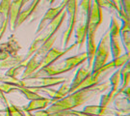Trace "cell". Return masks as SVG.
<instances>
[{
  "label": "cell",
  "instance_id": "obj_1",
  "mask_svg": "<svg viewBox=\"0 0 130 116\" xmlns=\"http://www.w3.org/2000/svg\"><path fill=\"white\" fill-rule=\"evenodd\" d=\"M109 88H110L109 81H105L95 86H92V87L84 88L70 93L65 98L50 105L46 108V111L49 113H53V112L74 109L76 107H81L82 105L86 104L89 101L93 100V98H95L98 95H101L104 92H106Z\"/></svg>",
  "mask_w": 130,
  "mask_h": 116
},
{
  "label": "cell",
  "instance_id": "obj_2",
  "mask_svg": "<svg viewBox=\"0 0 130 116\" xmlns=\"http://www.w3.org/2000/svg\"><path fill=\"white\" fill-rule=\"evenodd\" d=\"M103 21L102 9L98 6L93 0H92V7L89 16L88 20V30H87V61H88V68L92 70L94 59V54L96 50V43H95V34L98 31L99 25Z\"/></svg>",
  "mask_w": 130,
  "mask_h": 116
},
{
  "label": "cell",
  "instance_id": "obj_3",
  "mask_svg": "<svg viewBox=\"0 0 130 116\" xmlns=\"http://www.w3.org/2000/svg\"><path fill=\"white\" fill-rule=\"evenodd\" d=\"M87 61V53L82 52L80 54L68 57L64 60L56 61L48 67L42 68L37 71L31 76H58L62 74L72 71L76 67L82 65Z\"/></svg>",
  "mask_w": 130,
  "mask_h": 116
},
{
  "label": "cell",
  "instance_id": "obj_4",
  "mask_svg": "<svg viewBox=\"0 0 130 116\" xmlns=\"http://www.w3.org/2000/svg\"><path fill=\"white\" fill-rule=\"evenodd\" d=\"M63 76H29L27 79H20L22 87L30 89L46 88L62 84L66 81Z\"/></svg>",
  "mask_w": 130,
  "mask_h": 116
},
{
  "label": "cell",
  "instance_id": "obj_5",
  "mask_svg": "<svg viewBox=\"0 0 130 116\" xmlns=\"http://www.w3.org/2000/svg\"><path fill=\"white\" fill-rule=\"evenodd\" d=\"M113 69H115L114 63H113V61H110L109 63H106V64L104 66H102L101 68L91 72V74H89L88 76L84 79L78 86L75 87V89L73 90V92H74V91H77V90L84 89V88L95 86V85H98V84L101 83V80H103V79H105L107 76V74H108V73Z\"/></svg>",
  "mask_w": 130,
  "mask_h": 116
},
{
  "label": "cell",
  "instance_id": "obj_6",
  "mask_svg": "<svg viewBox=\"0 0 130 116\" xmlns=\"http://www.w3.org/2000/svg\"><path fill=\"white\" fill-rule=\"evenodd\" d=\"M110 41H109V33L108 30L106 33L102 36L100 41L96 46V50L94 54V59H93V67H92V72L95 70L101 68L107 63L110 55Z\"/></svg>",
  "mask_w": 130,
  "mask_h": 116
},
{
  "label": "cell",
  "instance_id": "obj_7",
  "mask_svg": "<svg viewBox=\"0 0 130 116\" xmlns=\"http://www.w3.org/2000/svg\"><path fill=\"white\" fill-rule=\"evenodd\" d=\"M77 7H78V0H69L68 4L66 6V11L70 16V19H69L68 27L65 30L62 38V45L64 48L69 46L71 35L74 31L75 24L77 20Z\"/></svg>",
  "mask_w": 130,
  "mask_h": 116
},
{
  "label": "cell",
  "instance_id": "obj_8",
  "mask_svg": "<svg viewBox=\"0 0 130 116\" xmlns=\"http://www.w3.org/2000/svg\"><path fill=\"white\" fill-rule=\"evenodd\" d=\"M120 22L118 20L117 16H113L111 18L110 27L108 29L109 33V41H110V51L113 59H116L120 55H121V35H120Z\"/></svg>",
  "mask_w": 130,
  "mask_h": 116
},
{
  "label": "cell",
  "instance_id": "obj_9",
  "mask_svg": "<svg viewBox=\"0 0 130 116\" xmlns=\"http://www.w3.org/2000/svg\"><path fill=\"white\" fill-rule=\"evenodd\" d=\"M109 83H110V92L107 94H103L100 97V106L104 107H109L112 102H114V100L117 98V92L120 88L121 83V70L118 69L111 75V78L109 79Z\"/></svg>",
  "mask_w": 130,
  "mask_h": 116
},
{
  "label": "cell",
  "instance_id": "obj_10",
  "mask_svg": "<svg viewBox=\"0 0 130 116\" xmlns=\"http://www.w3.org/2000/svg\"><path fill=\"white\" fill-rule=\"evenodd\" d=\"M77 46L76 44H72L71 46H69L66 48H63V49H59V48H55V47H52L50 50L47 52L45 55L42 58V60L40 61L39 63V66H38V69H42V68H44V67H48L51 64L55 63L56 61H58L61 57H63L64 55H66L67 53H69L70 51H71L72 49H74L75 47ZM38 70V71H39Z\"/></svg>",
  "mask_w": 130,
  "mask_h": 116
},
{
  "label": "cell",
  "instance_id": "obj_11",
  "mask_svg": "<svg viewBox=\"0 0 130 116\" xmlns=\"http://www.w3.org/2000/svg\"><path fill=\"white\" fill-rule=\"evenodd\" d=\"M68 2H69V0H62V3L59 6H57L55 8H50V9L47 10L46 13L44 14V16L42 17V19H41V21L39 23V26H38L37 31H36V35H38L39 33L41 32L42 29L55 18L56 16L60 13L61 11L66 9V6L68 4Z\"/></svg>",
  "mask_w": 130,
  "mask_h": 116
},
{
  "label": "cell",
  "instance_id": "obj_12",
  "mask_svg": "<svg viewBox=\"0 0 130 116\" xmlns=\"http://www.w3.org/2000/svg\"><path fill=\"white\" fill-rule=\"evenodd\" d=\"M23 8V0H12L9 12V24L12 32L17 30V22Z\"/></svg>",
  "mask_w": 130,
  "mask_h": 116
},
{
  "label": "cell",
  "instance_id": "obj_13",
  "mask_svg": "<svg viewBox=\"0 0 130 116\" xmlns=\"http://www.w3.org/2000/svg\"><path fill=\"white\" fill-rule=\"evenodd\" d=\"M67 16H68V13H67L66 9L63 10V11H61L60 13L57 15L55 18L52 19L51 21L44 27V29H45V31H46V33H47V35H48V37L51 38V37H53L54 35H56V33L60 29L61 25H62V23L64 22V20H65L66 18H67Z\"/></svg>",
  "mask_w": 130,
  "mask_h": 116
},
{
  "label": "cell",
  "instance_id": "obj_14",
  "mask_svg": "<svg viewBox=\"0 0 130 116\" xmlns=\"http://www.w3.org/2000/svg\"><path fill=\"white\" fill-rule=\"evenodd\" d=\"M83 111L94 116H116L117 114L116 109H112L109 107H104L100 105L86 106Z\"/></svg>",
  "mask_w": 130,
  "mask_h": 116
},
{
  "label": "cell",
  "instance_id": "obj_15",
  "mask_svg": "<svg viewBox=\"0 0 130 116\" xmlns=\"http://www.w3.org/2000/svg\"><path fill=\"white\" fill-rule=\"evenodd\" d=\"M51 105V99L50 98H40V99H36V100H32L30 102L21 107L22 110L25 111H37V110H42V109H46L47 107Z\"/></svg>",
  "mask_w": 130,
  "mask_h": 116
},
{
  "label": "cell",
  "instance_id": "obj_16",
  "mask_svg": "<svg viewBox=\"0 0 130 116\" xmlns=\"http://www.w3.org/2000/svg\"><path fill=\"white\" fill-rule=\"evenodd\" d=\"M0 48L7 51L10 55H17L19 54V51L21 49V46L19 45V41L17 40V38L13 34L10 36L8 42L2 43V44L0 43Z\"/></svg>",
  "mask_w": 130,
  "mask_h": 116
},
{
  "label": "cell",
  "instance_id": "obj_17",
  "mask_svg": "<svg viewBox=\"0 0 130 116\" xmlns=\"http://www.w3.org/2000/svg\"><path fill=\"white\" fill-rule=\"evenodd\" d=\"M91 72H92V70L89 69L88 66H81L77 70V72H76V74H75L74 78H73L72 81H71V83L70 84V93L73 92L75 87L78 86L79 84L81 83L84 79L91 74Z\"/></svg>",
  "mask_w": 130,
  "mask_h": 116
},
{
  "label": "cell",
  "instance_id": "obj_18",
  "mask_svg": "<svg viewBox=\"0 0 130 116\" xmlns=\"http://www.w3.org/2000/svg\"><path fill=\"white\" fill-rule=\"evenodd\" d=\"M42 2V0H33L32 3L30 4V6L28 7L27 9L21 11V13L19 14V17L18 19V22H17V28H19L22 23L26 20V19L31 16V15L36 11V9L38 8L39 4Z\"/></svg>",
  "mask_w": 130,
  "mask_h": 116
},
{
  "label": "cell",
  "instance_id": "obj_19",
  "mask_svg": "<svg viewBox=\"0 0 130 116\" xmlns=\"http://www.w3.org/2000/svg\"><path fill=\"white\" fill-rule=\"evenodd\" d=\"M114 104L116 107V110L121 112L122 115H126L129 114L130 112V102L128 97H117L114 100Z\"/></svg>",
  "mask_w": 130,
  "mask_h": 116
},
{
  "label": "cell",
  "instance_id": "obj_20",
  "mask_svg": "<svg viewBox=\"0 0 130 116\" xmlns=\"http://www.w3.org/2000/svg\"><path fill=\"white\" fill-rule=\"evenodd\" d=\"M120 35L121 37L123 46L125 48L126 52H129L130 50V21H123L122 26L120 30Z\"/></svg>",
  "mask_w": 130,
  "mask_h": 116
},
{
  "label": "cell",
  "instance_id": "obj_21",
  "mask_svg": "<svg viewBox=\"0 0 130 116\" xmlns=\"http://www.w3.org/2000/svg\"><path fill=\"white\" fill-rule=\"evenodd\" d=\"M25 59L24 54H17V55H11L4 61H0V67L1 69H10L14 66L18 65L22 60Z\"/></svg>",
  "mask_w": 130,
  "mask_h": 116
},
{
  "label": "cell",
  "instance_id": "obj_22",
  "mask_svg": "<svg viewBox=\"0 0 130 116\" xmlns=\"http://www.w3.org/2000/svg\"><path fill=\"white\" fill-rule=\"evenodd\" d=\"M29 59L25 58L24 60H22L20 63H19L18 65L14 66L12 68L8 69V71L6 72L5 75H8V76H12V78H18L19 75H21L22 73L24 72V70L27 66V62Z\"/></svg>",
  "mask_w": 130,
  "mask_h": 116
},
{
  "label": "cell",
  "instance_id": "obj_23",
  "mask_svg": "<svg viewBox=\"0 0 130 116\" xmlns=\"http://www.w3.org/2000/svg\"><path fill=\"white\" fill-rule=\"evenodd\" d=\"M18 92L21 93L24 97L26 98L27 100H29V101L42 98V95H40L39 93L33 91V90H31L30 88H26V87H18Z\"/></svg>",
  "mask_w": 130,
  "mask_h": 116
},
{
  "label": "cell",
  "instance_id": "obj_24",
  "mask_svg": "<svg viewBox=\"0 0 130 116\" xmlns=\"http://www.w3.org/2000/svg\"><path fill=\"white\" fill-rule=\"evenodd\" d=\"M96 4L102 9H107L109 10V11H111V12H116L118 13V9H117L116 5L114 4V2L112 1V0H93Z\"/></svg>",
  "mask_w": 130,
  "mask_h": 116
},
{
  "label": "cell",
  "instance_id": "obj_25",
  "mask_svg": "<svg viewBox=\"0 0 130 116\" xmlns=\"http://www.w3.org/2000/svg\"><path fill=\"white\" fill-rule=\"evenodd\" d=\"M113 63H114V67L116 69H120L123 65H125L127 62H129V52H125L124 54L120 55L116 59H113Z\"/></svg>",
  "mask_w": 130,
  "mask_h": 116
},
{
  "label": "cell",
  "instance_id": "obj_26",
  "mask_svg": "<svg viewBox=\"0 0 130 116\" xmlns=\"http://www.w3.org/2000/svg\"><path fill=\"white\" fill-rule=\"evenodd\" d=\"M0 90L4 93V94H12V93L18 92V87L0 81Z\"/></svg>",
  "mask_w": 130,
  "mask_h": 116
},
{
  "label": "cell",
  "instance_id": "obj_27",
  "mask_svg": "<svg viewBox=\"0 0 130 116\" xmlns=\"http://www.w3.org/2000/svg\"><path fill=\"white\" fill-rule=\"evenodd\" d=\"M7 107H8V109H9V111L12 116H24L21 107H17V106L12 105V104H10Z\"/></svg>",
  "mask_w": 130,
  "mask_h": 116
},
{
  "label": "cell",
  "instance_id": "obj_28",
  "mask_svg": "<svg viewBox=\"0 0 130 116\" xmlns=\"http://www.w3.org/2000/svg\"><path fill=\"white\" fill-rule=\"evenodd\" d=\"M58 92L60 93L64 98L66 96H68L70 94V84L68 83V82H66V81L63 82V83L61 84L60 88L58 89Z\"/></svg>",
  "mask_w": 130,
  "mask_h": 116
},
{
  "label": "cell",
  "instance_id": "obj_29",
  "mask_svg": "<svg viewBox=\"0 0 130 116\" xmlns=\"http://www.w3.org/2000/svg\"><path fill=\"white\" fill-rule=\"evenodd\" d=\"M122 3V9L125 12L127 16L130 15V0H121Z\"/></svg>",
  "mask_w": 130,
  "mask_h": 116
},
{
  "label": "cell",
  "instance_id": "obj_30",
  "mask_svg": "<svg viewBox=\"0 0 130 116\" xmlns=\"http://www.w3.org/2000/svg\"><path fill=\"white\" fill-rule=\"evenodd\" d=\"M0 102H1V104H2V105H4L5 107H7L10 105L9 100L5 97V94L2 92L1 90H0Z\"/></svg>",
  "mask_w": 130,
  "mask_h": 116
},
{
  "label": "cell",
  "instance_id": "obj_31",
  "mask_svg": "<svg viewBox=\"0 0 130 116\" xmlns=\"http://www.w3.org/2000/svg\"><path fill=\"white\" fill-rule=\"evenodd\" d=\"M114 2V4L116 5L117 9H118V13H117V16L121 13L123 9H122V3H121V0H112Z\"/></svg>",
  "mask_w": 130,
  "mask_h": 116
},
{
  "label": "cell",
  "instance_id": "obj_32",
  "mask_svg": "<svg viewBox=\"0 0 130 116\" xmlns=\"http://www.w3.org/2000/svg\"><path fill=\"white\" fill-rule=\"evenodd\" d=\"M34 116H49V112L46 111V109H42V110H37L33 113Z\"/></svg>",
  "mask_w": 130,
  "mask_h": 116
},
{
  "label": "cell",
  "instance_id": "obj_33",
  "mask_svg": "<svg viewBox=\"0 0 130 116\" xmlns=\"http://www.w3.org/2000/svg\"><path fill=\"white\" fill-rule=\"evenodd\" d=\"M0 116H12V115H11V113H10L8 107H5L4 109L0 110Z\"/></svg>",
  "mask_w": 130,
  "mask_h": 116
},
{
  "label": "cell",
  "instance_id": "obj_34",
  "mask_svg": "<svg viewBox=\"0 0 130 116\" xmlns=\"http://www.w3.org/2000/svg\"><path fill=\"white\" fill-rule=\"evenodd\" d=\"M22 111H23L24 116H34V115H33V113H31V112H29V111H25V110H22Z\"/></svg>",
  "mask_w": 130,
  "mask_h": 116
},
{
  "label": "cell",
  "instance_id": "obj_35",
  "mask_svg": "<svg viewBox=\"0 0 130 116\" xmlns=\"http://www.w3.org/2000/svg\"><path fill=\"white\" fill-rule=\"evenodd\" d=\"M47 3H48V5H52L54 2H55V0H45Z\"/></svg>",
  "mask_w": 130,
  "mask_h": 116
},
{
  "label": "cell",
  "instance_id": "obj_36",
  "mask_svg": "<svg viewBox=\"0 0 130 116\" xmlns=\"http://www.w3.org/2000/svg\"><path fill=\"white\" fill-rule=\"evenodd\" d=\"M29 1H30V0H23V6H24V5L27 4V3L29 2Z\"/></svg>",
  "mask_w": 130,
  "mask_h": 116
},
{
  "label": "cell",
  "instance_id": "obj_37",
  "mask_svg": "<svg viewBox=\"0 0 130 116\" xmlns=\"http://www.w3.org/2000/svg\"><path fill=\"white\" fill-rule=\"evenodd\" d=\"M0 70H1V67H0ZM0 76H1V75H0Z\"/></svg>",
  "mask_w": 130,
  "mask_h": 116
}]
</instances>
